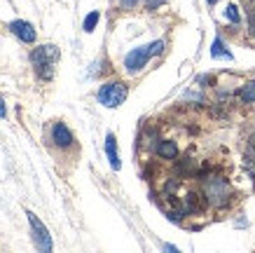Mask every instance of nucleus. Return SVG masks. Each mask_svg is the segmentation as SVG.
<instances>
[{
    "label": "nucleus",
    "mask_w": 255,
    "mask_h": 253,
    "mask_svg": "<svg viewBox=\"0 0 255 253\" xmlns=\"http://www.w3.org/2000/svg\"><path fill=\"white\" fill-rule=\"evenodd\" d=\"M232 197L230 192V185L225 178H211L206 183V202H211L213 207H225Z\"/></svg>",
    "instance_id": "4"
},
{
    "label": "nucleus",
    "mask_w": 255,
    "mask_h": 253,
    "mask_svg": "<svg viewBox=\"0 0 255 253\" xmlns=\"http://www.w3.org/2000/svg\"><path fill=\"white\" fill-rule=\"evenodd\" d=\"M164 49V40H155V42H150L145 47H136L131 52L127 54V59H124V68L127 73H140V70L145 68V63L150 61V56H155Z\"/></svg>",
    "instance_id": "2"
},
{
    "label": "nucleus",
    "mask_w": 255,
    "mask_h": 253,
    "mask_svg": "<svg viewBox=\"0 0 255 253\" xmlns=\"http://www.w3.org/2000/svg\"><path fill=\"white\" fill-rule=\"evenodd\" d=\"M248 153H251V157L255 160V134L248 138Z\"/></svg>",
    "instance_id": "15"
},
{
    "label": "nucleus",
    "mask_w": 255,
    "mask_h": 253,
    "mask_svg": "<svg viewBox=\"0 0 255 253\" xmlns=\"http://www.w3.org/2000/svg\"><path fill=\"white\" fill-rule=\"evenodd\" d=\"M127 84L120 82V80H113V82H106L99 89V103L106 108H117L122 106L124 99H127Z\"/></svg>",
    "instance_id": "3"
},
{
    "label": "nucleus",
    "mask_w": 255,
    "mask_h": 253,
    "mask_svg": "<svg viewBox=\"0 0 255 253\" xmlns=\"http://www.w3.org/2000/svg\"><path fill=\"white\" fill-rule=\"evenodd\" d=\"M9 31L14 33L21 42H26V45H33L35 38H38V33H35V28H33V23L21 21V19H16V21L9 23Z\"/></svg>",
    "instance_id": "6"
},
{
    "label": "nucleus",
    "mask_w": 255,
    "mask_h": 253,
    "mask_svg": "<svg viewBox=\"0 0 255 253\" xmlns=\"http://www.w3.org/2000/svg\"><path fill=\"white\" fill-rule=\"evenodd\" d=\"M211 56H213V59H227V61H232V52L225 47V42H223V38H220V35H216V38H213V45H211Z\"/></svg>",
    "instance_id": "9"
},
{
    "label": "nucleus",
    "mask_w": 255,
    "mask_h": 253,
    "mask_svg": "<svg viewBox=\"0 0 255 253\" xmlns=\"http://www.w3.org/2000/svg\"><path fill=\"white\" fill-rule=\"evenodd\" d=\"M157 155L164 157V160H176V155H178L176 143H173V141H162V143L157 146Z\"/></svg>",
    "instance_id": "10"
},
{
    "label": "nucleus",
    "mask_w": 255,
    "mask_h": 253,
    "mask_svg": "<svg viewBox=\"0 0 255 253\" xmlns=\"http://www.w3.org/2000/svg\"><path fill=\"white\" fill-rule=\"evenodd\" d=\"M239 96H241V101H246V103H255V82L244 84L239 89Z\"/></svg>",
    "instance_id": "11"
},
{
    "label": "nucleus",
    "mask_w": 255,
    "mask_h": 253,
    "mask_svg": "<svg viewBox=\"0 0 255 253\" xmlns=\"http://www.w3.org/2000/svg\"><path fill=\"white\" fill-rule=\"evenodd\" d=\"M99 19H101L99 12H89V14H87V19H85V23H82V26H85V31H87V33H92V31H94V26L99 23Z\"/></svg>",
    "instance_id": "12"
},
{
    "label": "nucleus",
    "mask_w": 255,
    "mask_h": 253,
    "mask_svg": "<svg viewBox=\"0 0 255 253\" xmlns=\"http://www.w3.org/2000/svg\"><path fill=\"white\" fill-rule=\"evenodd\" d=\"M225 19H230L232 23H239V7H237V5H227V9H225Z\"/></svg>",
    "instance_id": "13"
},
{
    "label": "nucleus",
    "mask_w": 255,
    "mask_h": 253,
    "mask_svg": "<svg viewBox=\"0 0 255 253\" xmlns=\"http://www.w3.org/2000/svg\"><path fill=\"white\" fill-rule=\"evenodd\" d=\"M26 216H28V223H31V232H33V242H35V246H38L42 253H49L52 251V237H49V232H47L45 223L40 221L33 211H26Z\"/></svg>",
    "instance_id": "5"
},
{
    "label": "nucleus",
    "mask_w": 255,
    "mask_h": 253,
    "mask_svg": "<svg viewBox=\"0 0 255 253\" xmlns=\"http://www.w3.org/2000/svg\"><path fill=\"white\" fill-rule=\"evenodd\" d=\"M59 61V47L40 45L31 52V63L40 80H52L54 77V63Z\"/></svg>",
    "instance_id": "1"
},
{
    "label": "nucleus",
    "mask_w": 255,
    "mask_h": 253,
    "mask_svg": "<svg viewBox=\"0 0 255 253\" xmlns=\"http://www.w3.org/2000/svg\"><path fill=\"white\" fill-rule=\"evenodd\" d=\"M213 2H216V0H209V5H213Z\"/></svg>",
    "instance_id": "18"
},
{
    "label": "nucleus",
    "mask_w": 255,
    "mask_h": 253,
    "mask_svg": "<svg viewBox=\"0 0 255 253\" xmlns=\"http://www.w3.org/2000/svg\"><path fill=\"white\" fill-rule=\"evenodd\" d=\"M106 155H108V160H110V167L120 169L122 167V162H120V155H117V141H115V134H108L106 136Z\"/></svg>",
    "instance_id": "8"
},
{
    "label": "nucleus",
    "mask_w": 255,
    "mask_h": 253,
    "mask_svg": "<svg viewBox=\"0 0 255 253\" xmlns=\"http://www.w3.org/2000/svg\"><path fill=\"white\" fill-rule=\"evenodd\" d=\"M0 117H5V103H2V99H0Z\"/></svg>",
    "instance_id": "17"
},
{
    "label": "nucleus",
    "mask_w": 255,
    "mask_h": 253,
    "mask_svg": "<svg viewBox=\"0 0 255 253\" xmlns=\"http://www.w3.org/2000/svg\"><path fill=\"white\" fill-rule=\"evenodd\" d=\"M120 5H122V7H127V9H131L133 5H138V0H120Z\"/></svg>",
    "instance_id": "16"
},
{
    "label": "nucleus",
    "mask_w": 255,
    "mask_h": 253,
    "mask_svg": "<svg viewBox=\"0 0 255 253\" xmlns=\"http://www.w3.org/2000/svg\"><path fill=\"white\" fill-rule=\"evenodd\" d=\"M248 33L255 38V9H251V12H248Z\"/></svg>",
    "instance_id": "14"
},
{
    "label": "nucleus",
    "mask_w": 255,
    "mask_h": 253,
    "mask_svg": "<svg viewBox=\"0 0 255 253\" xmlns=\"http://www.w3.org/2000/svg\"><path fill=\"white\" fill-rule=\"evenodd\" d=\"M52 141H54V146H59V148H70L75 138H73L70 129L63 122H54L52 124Z\"/></svg>",
    "instance_id": "7"
}]
</instances>
